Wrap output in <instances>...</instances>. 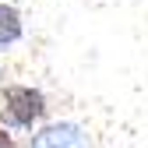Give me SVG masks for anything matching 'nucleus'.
<instances>
[{
  "label": "nucleus",
  "mask_w": 148,
  "mask_h": 148,
  "mask_svg": "<svg viewBox=\"0 0 148 148\" xmlns=\"http://www.w3.org/2000/svg\"><path fill=\"white\" fill-rule=\"evenodd\" d=\"M32 148H85V134L71 123H53L32 138Z\"/></svg>",
  "instance_id": "obj_2"
},
{
  "label": "nucleus",
  "mask_w": 148,
  "mask_h": 148,
  "mask_svg": "<svg viewBox=\"0 0 148 148\" xmlns=\"http://www.w3.org/2000/svg\"><path fill=\"white\" fill-rule=\"evenodd\" d=\"M0 109L7 113L11 123H18V127H32L35 120L46 113V99H42V92H35V88L11 85V88H4V95H0Z\"/></svg>",
  "instance_id": "obj_1"
},
{
  "label": "nucleus",
  "mask_w": 148,
  "mask_h": 148,
  "mask_svg": "<svg viewBox=\"0 0 148 148\" xmlns=\"http://www.w3.org/2000/svg\"><path fill=\"white\" fill-rule=\"evenodd\" d=\"M0 148H11V138H7L4 131H0Z\"/></svg>",
  "instance_id": "obj_4"
},
{
  "label": "nucleus",
  "mask_w": 148,
  "mask_h": 148,
  "mask_svg": "<svg viewBox=\"0 0 148 148\" xmlns=\"http://www.w3.org/2000/svg\"><path fill=\"white\" fill-rule=\"evenodd\" d=\"M18 39H21V14L0 4V46H11Z\"/></svg>",
  "instance_id": "obj_3"
}]
</instances>
